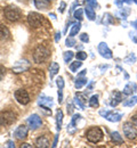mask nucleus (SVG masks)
I'll list each match as a JSON object with an SVG mask.
<instances>
[{
	"label": "nucleus",
	"mask_w": 137,
	"mask_h": 148,
	"mask_svg": "<svg viewBox=\"0 0 137 148\" xmlns=\"http://www.w3.org/2000/svg\"><path fill=\"white\" fill-rule=\"evenodd\" d=\"M28 132H29V130L25 125H20V127H17V129L14 131V136H15V138L23 140V139H25L28 137Z\"/></svg>",
	"instance_id": "nucleus-10"
},
{
	"label": "nucleus",
	"mask_w": 137,
	"mask_h": 148,
	"mask_svg": "<svg viewBox=\"0 0 137 148\" xmlns=\"http://www.w3.org/2000/svg\"><path fill=\"white\" fill-rule=\"evenodd\" d=\"M98 53L101 54V56L103 57V58H105V59H111L112 58V51H111V49L107 47V45L105 43V42H101L99 45H98Z\"/></svg>",
	"instance_id": "nucleus-9"
},
{
	"label": "nucleus",
	"mask_w": 137,
	"mask_h": 148,
	"mask_svg": "<svg viewBox=\"0 0 137 148\" xmlns=\"http://www.w3.org/2000/svg\"><path fill=\"white\" fill-rule=\"evenodd\" d=\"M87 82H88V80H87L86 77L80 76V77L77 79V81H76V83H74V87H76L77 89H81L85 84H87Z\"/></svg>",
	"instance_id": "nucleus-24"
},
{
	"label": "nucleus",
	"mask_w": 137,
	"mask_h": 148,
	"mask_svg": "<svg viewBox=\"0 0 137 148\" xmlns=\"http://www.w3.org/2000/svg\"><path fill=\"white\" fill-rule=\"evenodd\" d=\"M122 101V93L119 91H114L111 96V100H110V105L112 107L118 106V104H120Z\"/></svg>",
	"instance_id": "nucleus-15"
},
{
	"label": "nucleus",
	"mask_w": 137,
	"mask_h": 148,
	"mask_svg": "<svg viewBox=\"0 0 137 148\" xmlns=\"http://www.w3.org/2000/svg\"><path fill=\"white\" fill-rule=\"evenodd\" d=\"M49 16H50V17H52L53 19H56V16H55L54 14H49Z\"/></svg>",
	"instance_id": "nucleus-53"
},
{
	"label": "nucleus",
	"mask_w": 137,
	"mask_h": 148,
	"mask_svg": "<svg viewBox=\"0 0 137 148\" xmlns=\"http://www.w3.org/2000/svg\"><path fill=\"white\" fill-rule=\"evenodd\" d=\"M81 66H82V63H81V60L77 59V62H73V63H71V65H70V70H71V72H72V73H76V72L78 71V69H80Z\"/></svg>",
	"instance_id": "nucleus-26"
},
{
	"label": "nucleus",
	"mask_w": 137,
	"mask_h": 148,
	"mask_svg": "<svg viewBox=\"0 0 137 148\" xmlns=\"http://www.w3.org/2000/svg\"><path fill=\"white\" fill-rule=\"evenodd\" d=\"M56 84H57L59 90H63V88H64V80H63L62 76H59V79L56 80Z\"/></svg>",
	"instance_id": "nucleus-35"
},
{
	"label": "nucleus",
	"mask_w": 137,
	"mask_h": 148,
	"mask_svg": "<svg viewBox=\"0 0 137 148\" xmlns=\"http://www.w3.org/2000/svg\"><path fill=\"white\" fill-rule=\"evenodd\" d=\"M123 73H125V76H126V79H127V80H128V79H129V75H128V74L126 73V72H125V71H123Z\"/></svg>",
	"instance_id": "nucleus-54"
},
{
	"label": "nucleus",
	"mask_w": 137,
	"mask_h": 148,
	"mask_svg": "<svg viewBox=\"0 0 137 148\" xmlns=\"http://www.w3.org/2000/svg\"><path fill=\"white\" fill-rule=\"evenodd\" d=\"M136 90H137L136 84L134 82H128L127 86L123 88V93L127 95V96H129V95H133L134 92H136Z\"/></svg>",
	"instance_id": "nucleus-16"
},
{
	"label": "nucleus",
	"mask_w": 137,
	"mask_h": 148,
	"mask_svg": "<svg viewBox=\"0 0 137 148\" xmlns=\"http://www.w3.org/2000/svg\"><path fill=\"white\" fill-rule=\"evenodd\" d=\"M85 13H86V15H87V18L89 19V21H94L95 17H96V14H95V10H94V8L93 7H90L89 5L85 8Z\"/></svg>",
	"instance_id": "nucleus-20"
},
{
	"label": "nucleus",
	"mask_w": 137,
	"mask_h": 148,
	"mask_svg": "<svg viewBox=\"0 0 137 148\" xmlns=\"http://www.w3.org/2000/svg\"><path fill=\"white\" fill-rule=\"evenodd\" d=\"M30 67H31V64L29 63V60H26V59H21V60H17V62L14 64V66H13V72L16 74L23 73V72H26Z\"/></svg>",
	"instance_id": "nucleus-5"
},
{
	"label": "nucleus",
	"mask_w": 137,
	"mask_h": 148,
	"mask_svg": "<svg viewBox=\"0 0 137 148\" xmlns=\"http://www.w3.org/2000/svg\"><path fill=\"white\" fill-rule=\"evenodd\" d=\"M67 113L72 114L73 113V105L72 104H67Z\"/></svg>",
	"instance_id": "nucleus-45"
},
{
	"label": "nucleus",
	"mask_w": 137,
	"mask_h": 148,
	"mask_svg": "<svg viewBox=\"0 0 137 148\" xmlns=\"http://www.w3.org/2000/svg\"><path fill=\"white\" fill-rule=\"evenodd\" d=\"M76 45V40L73 39V37H69L65 40V46L66 47H74Z\"/></svg>",
	"instance_id": "nucleus-33"
},
{
	"label": "nucleus",
	"mask_w": 137,
	"mask_h": 148,
	"mask_svg": "<svg viewBox=\"0 0 137 148\" xmlns=\"http://www.w3.org/2000/svg\"><path fill=\"white\" fill-rule=\"evenodd\" d=\"M23 147H28V148H31V146H30V145H29V144H23V145H22V148Z\"/></svg>",
	"instance_id": "nucleus-51"
},
{
	"label": "nucleus",
	"mask_w": 137,
	"mask_h": 148,
	"mask_svg": "<svg viewBox=\"0 0 137 148\" xmlns=\"http://www.w3.org/2000/svg\"><path fill=\"white\" fill-rule=\"evenodd\" d=\"M37 146H38V147H41V148L49 147V140H48L46 137L41 136V137H39V138L37 139Z\"/></svg>",
	"instance_id": "nucleus-21"
},
{
	"label": "nucleus",
	"mask_w": 137,
	"mask_h": 148,
	"mask_svg": "<svg viewBox=\"0 0 137 148\" xmlns=\"http://www.w3.org/2000/svg\"><path fill=\"white\" fill-rule=\"evenodd\" d=\"M28 22L30 26H32L33 29H38L42 24V16L38 13H30L28 15Z\"/></svg>",
	"instance_id": "nucleus-6"
},
{
	"label": "nucleus",
	"mask_w": 137,
	"mask_h": 148,
	"mask_svg": "<svg viewBox=\"0 0 137 148\" xmlns=\"http://www.w3.org/2000/svg\"><path fill=\"white\" fill-rule=\"evenodd\" d=\"M15 115L13 113H5V115L2 117H0V122L1 124H5V125H8V124H12L13 122H15Z\"/></svg>",
	"instance_id": "nucleus-14"
},
{
	"label": "nucleus",
	"mask_w": 137,
	"mask_h": 148,
	"mask_svg": "<svg viewBox=\"0 0 137 148\" xmlns=\"http://www.w3.org/2000/svg\"><path fill=\"white\" fill-rule=\"evenodd\" d=\"M133 26H134V27L137 30V19L135 21V22H133Z\"/></svg>",
	"instance_id": "nucleus-52"
},
{
	"label": "nucleus",
	"mask_w": 137,
	"mask_h": 148,
	"mask_svg": "<svg viewBox=\"0 0 137 148\" xmlns=\"http://www.w3.org/2000/svg\"><path fill=\"white\" fill-rule=\"evenodd\" d=\"M62 101H63V90L59 89V103L62 104Z\"/></svg>",
	"instance_id": "nucleus-44"
},
{
	"label": "nucleus",
	"mask_w": 137,
	"mask_h": 148,
	"mask_svg": "<svg viewBox=\"0 0 137 148\" xmlns=\"http://www.w3.org/2000/svg\"><path fill=\"white\" fill-rule=\"evenodd\" d=\"M83 10L81 9V8H78L74 13H73V17L76 19H78V21H82V18H83Z\"/></svg>",
	"instance_id": "nucleus-31"
},
{
	"label": "nucleus",
	"mask_w": 137,
	"mask_h": 148,
	"mask_svg": "<svg viewBox=\"0 0 137 148\" xmlns=\"http://www.w3.org/2000/svg\"><path fill=\"white\" fill-rule=\"evenodd\" d=\"M26 122H28L30 129H32V130H37L38 128H40L41 124H42L41 117H40L39 115H37V114H32L31 116H29L28 120H26Z\"/></svg>",
	"instance_id": "nucleus-8"
},
{
	"label": "nucleus",
	"mask_w": 137,
	"mask_h": 148,
	"mask_svg": "<svg viewBox=\"0 0 137 148\" xmlns=\"http://www.w3.org/2000/svg\"><path fill=\"white\" fill-rule=\"evenodd\" d=\"M62 123H63V112L59 110L56 113V129L57 131H61L62 129Z\"/></svg>",
	"instance_id": "nucleus-23"
},
{
	"label": "nucleus",
	"mask_w": 137,
	"mask_h": 148,
	"mask_svg": "<svg viewBox=\"0 0 137 148\" xmlns=\"http://www.w3.org/2000/svg\"><path fill=\"white\" fill-rule=\"evenodd\" d=\"M80 40H81L82 42L87 43V42H89V37H88L87 33H81V34H80Z\"/></svg>",
	"instance_id": "nucleus-38"
},
{
	"label": "nucleus",
	"mask_w": 137,
	"mask_h": 148,
	"mask_svg": "<svg viewBox=\"0 0 137 148\" xmlns=\"http://www.w3.org/2000/svg\"><path fill=\"white\" fill-rule=\"evenodd\" d=\"M7 147H9V148L15 147V144H14V141H13V140H8V141H7Z\"/></svg>",
	"instance_id": "nucleus-46"
},
{
	"label": "nucleus",
	"mask_w": 137,
	"mask_h": 148,
	"mask_svg": "<svg viewBox=\"0 0 137 148\" xmlns=\"http://www.w3.org/2000/svg\"><path fill=\"white\" fill-rule=\"evenodd\" d=\"M5 17L10 22H17L21 18V10L15 6H8L5 8Z\"/></svg>",
	"instance_id": "nucleus-3"
},
{
	"label": "nucleus",
	"mask_w": 137,
	"mask_h": 148,
	"mask_svg": "<svg viewBox=\"0 0 137 148\" xmlns=\"http://www.w3.org/2000/svg\"><path fill=\"white\" fill-rule=\"evenodd\" d=\"M122 116H123V114L120 113V112L109 111L107 112V114L105 115V119H106L107 121H110V122H119V121L122 119Z\"/></svg>",
	"instance_id": "nucleus-11"
},
{
	"label": "nucleus",
	"mask_w": 137,
	"mask_h": 148,
	"mask_svg": "<svg viewBox=\"0 0 137 148\" xmlns=\"http://www.w3.org/2000/svg\"><path fill=\"white\" fill-rule=\"evenodd\" d=\"M133 123H134L135 127H137V115H135V116L133 117Z\"/></svg>",
	"instance_id": "nucleus-48"
},
{
	"label": "nucleus",
	"mask_w": 137,
	"mask_h": 148,
	"mask_svg": "<svg viewBox=\"0 0 137 148\" xmlns=\"http://www.w3.org/2000/svg\"><path fill=\"white\" fill-rule=\"evenodd\" d=\"M65 7H66V3H65L64 1H62V2H61V6H59V13H64V10H65Z\"/></svg>",
	"instance_id": "nucleus-42"
},
{
	"label": "nucleus",
	"mask_w": 137,
	"mask_h": 148,
	"mask_svg": "<svg viewBox=\"0 0 137 148\" xmlns=\"http://www.w3.org/2000/svg\"><path fill=\"white\" fill-rule=\"evenodd\" d=\"M49 55H50L49 49H48L47 47L40 45V46H38V47L36 48V50H34V53H33V59H34L36 63L41 64V63H43V62L49 57Z\"/></svg>",
	"instance_id": "nucleus-1"
},
{
	"label": "nucleus",
	"mask_w": 137,
	"mask_h": 148,
	"mask_svg": "<svg viewBox=\"0 0 137 148\" xmlns=\"http://www.w3.org/2000/svg\"><path fill=\"white\" fill-rule=\"evenodd\" d=\"M15 99L17 100V103H20L22 105H26L30 103V96L28 91L24 89H19L15 91Z\"/></svg>",
	"instance_id": "nucleus-7"
},
{
	"label": "nucleus",
	"mask_w": 137,
	"mask_h": 148,
	"mask_svg": "<svg viewBox=\"0 0 137 148\" xmlns=\"http://www.w3.org/2000/svg\"><path fill=\"white\" fill-rule=\"evenodd\" d=\"M134 0H116V3H117L118 6H120L121 3H123V2H127V3H131Z\"/></svg>",
	"instance_id": "nucleus-41"
},
{
	"label": "nucleus",
	"mask_w": 137,
	"mask_h": 148,
	"mask_svg": "<svg viewBox=\"0 0 137 148\" xmlns=\"http://www.w3.org/2000/svg\"><path fill=\"white\" fill-rule=\"evenodd\" d=\"M103 136H104L103 131H102L101 128H98V127L90 128V129L86 132V137H87L88 141H90V143H93V144L99 143V141L103 139Z\"/></svg>",
	"instance_id": "nucleus-2"
},
{
	"label": "nucleus",
	"mask_w": 137,
	"mask_h": 148,
	"mask_svg": "<svg viewBox=\"0 0 137 148\" xmlns=\"http://www.w3.org/2000/svg\"><path fill=\"white\" fill-rule=\"evenodd\" d=\"M89 106L90 107H94V108H97L98 106H99L97 95H94V96L90 97V99H89Z\"/></svg>",
	"instance_id": "nucleus-27"
},
{
	"label": "nucleus",
	"mask_w": 137,
	"mask_h": 148,
	"mask_svg": "<svg viewBox=\"0 0 137 148\" xmlns=\"http://www.w3.org/2000/svg\"><path fill=\"white\" fill-rule=\"evenodd\" d=\"M86 1H87V5H89L90 7H93V8L97 7V1L96 0H86Z\"/></svg>",
	"instance_id": "nucleus-39"
},
{
	"label": "nucleus",
	"mask_w": 137,
	"mask_h": 148,
	"mask_svg": "<svg viewBox=\"0 0 137 148\" xmlns=\"http://www.w3.org/2000/svg\"><path fill=\"white\" fill-rule=\"evenodd\" d=\"M74 103H76V105H78L79 107H80V110H85V104L79 99L77 96L74 97Z\"/></svg>",
	"instance_id": "nucleus-37"
},
{
	"label": "nucleus",
	"mask_w": 137,
	"mask_h": 148,
	"mask_svg": "<svg viewBox=\"0 0 137 148\" xmlns=\"http://www.w3.org/2000/svg\"><path fill=\"white\" fill-rule=\"evenodd\" d=\"M80 29H81V24H80V23H74V24L72 25V29H71L69 36H70V37H74V36H77L78 32L80 31Z\"/></svg>",
	"instance_id": "nucleus-25"
},
{
	"label": "nucleus",
	"mask_w": 137,
	"mask_h": 148,
	"mask_svg": "<svg viewBox=\"0 0 137 148\" xmlns=\"http://www.w3.org/2000/svg\"><path fill=\"white\" fill-rule=\"evenodd\" d=\"M10 36L9 33V30L3 26V25H0V40H7Z\"/></svg>",
	"instance_id": "nucleus-22"
},
{
	"label": "nucleus",
	"mask_w": 137,
	"mask_h": 148,
	"mask_svg": "<svg viewBox=\"0 0 137 148\" xmlns=\"http://www.w3.org/2000/svg\"><path fill=\"white\" fill-rule=\"evenodd\" d=\"M34 6L38 9H47L50 6L49 0H34Z\"/></svg>",
	"instance_id": "nucleus-17"
},
{
	"label": "nucleus",
	"mask_w": 137,
	"mask_h": 148,
	"mask_svg": "<svg viewBox=\"0 0 137 148\" xmlns=\"http://www.w3.org/2000/svg\"><path fill=\"white\" fill-rule=\"evenodd\" d=\"M136 104H137V96H134V97L127 99V100L123 103V106H126V107H131V106H134V105H136Z\"/></svg>",
	"instance_id": "nucleus-29"
},
{
	"label": "nucleus",
	"mask_w": 137,
	"mask_h": 148,
	"mask_svg": "<svg viewBox=\"0 0 137 148\" xmlns=\"http://www.w3.org/2000/svg\"><path fill=\"white\" fill-rule=\"evenodd\" d=\"M134 1H135V2H136V3H137V0H134Z\"/></svg>",
	"instance_id": "nucleus-55"
},
{
	"label": "nucleus",
	"mask_w": 137,
	"mask_h": 148,
	"mask_svg": "<svg viewBox=\"0 0 137 148\" xmlns=\"http://www.w3.org/2000/svg\"><path fill=\"white\" fill-rule=\"evenodd\" d=\"M129 14H130V8H128V7H123V6H120L119 12H118V15H119L121 18L126 19Z\"/></svg>",
	"instance_id": "nucleus-19"
},
{
	"label": "nucleus",
	"mask_w": 137,
	"mask_h": 148,
	"mask_svg": "<svg viewBox=\"0 0 137 148\" xmlns=\"http://www.w3.org/2000/svg\"><path fill=\"white\" fill-rule=\"evenodd\" d=\"M5 74H6V70H5V67L0 65V81H1L2 79H3V76H5Z\"/></svg>",
	"instance_id": "nucleus-40"
},
{
	"label": "nucleus",
	"mask_w": 137,
	"mask_h": 148,
	"mask_svg": "<svg viewBox=\"0 0 137 148\" xmlns=\"http://www.w3.org/2000/svg\"><path fill=\"white\" fill-rule=\"evenodd\" d=\"M38 104H39L41 107H46V108H50L53 107L54 105V101H53V98L52 97H46V96H41L40 99L38 100Z\"/></svg>",
	"instance_id": "nucleus-12"
},
{
	"label": "nucleus",
	"mask_w": 137,
	"mask_h": 148,
	"mask_svg": "<svg viewBox=\"0 0 137 148\" xmlns=\"http://www.w3.org/2000/svg\"><path fill=\"white\" fill-rule=\"evenodd\" d=\"M92 89H93V82L89 83V86H88V88H87V91H92Z\"/></svg>",
	"instance_id": "nucleus-49"
},
{
	"label": "nucleus",
	"mask_w": 137,
	"mask_h": 148,
	"mask_svg": "<svg viewBox=\"0 0 137 148\" xmlns=\"http://www.w3.org/2000/svg\"><path fill=\"white\" fill-rule=\"evenodd\" d=\"M111 138H112V140H113L114 143H117V144H122V143H123L122 137L119 134V132H117V131H114V132L111 133Z\"/></svg>",
	"instance_id": "nucleus-28"
},
{
	"label": "nucleus",
	"mask_w": 137,
	"mask_h": 148,
	"mask_svg": "<svg viewBox=\"0 0 137 148\" xmlns=\"http://www.w3.org/2000/svg\"><path fill=\"white\" fill-rule=\"evenodd\" d=\"M129 37H130V39H131L135 43H137V34L133 33V32H129Z\"/></svg>",
	"instance_id": "nucleus-43"
},
{
	"label": "nucleus",
	"mask_w": 137,
	"mask_h": 148,
	"mask_svg": "<svg viewBox=\"0 0 137 148\" xmlns=\"http://www.w3.org/2000/svg\"><path fill=\"white\" fill-rule=\"evenodd\" d=\"M104 24L105 25H107V24H111V23H113V17L110 15V14H105L104 15Z\"/></svg>",
	"instance_id": "nucleus-34"
},
{
	"label": "nucleus",
	"mask_w": 137,
	"mask_h": 148,
	"mask_svg": "<svg viewBox=\"0 0 137 148\" xmlns=\"http://www.w3.org/2000/svg\"><path fill=\"white\" fill-rule=\"evenodd\" d=\"M59 65L56 62H53L50 64V66H49V76H50V79H53L56 74L59 73Z\"/></svg>",
	"instance_id": "nucleus-18"
},
{
	"label": "nucleus",
	"mask_w": 137,
	"mask_h": 148,
	"mask_svg": "<svg viewBox=\"0 0 137 148\" xmlns=\"http://www.w3.org/2000/svg\"><path fill=\"white\" fill-rule=\"evenodd\" d=\"M80 119H81V115H79V114H74V115L72 116L71 123L67 125V132H69V133L73 134V133L77 131V122H78Z\"/></svg>",
	"instance_id": "nucleus-13"
},
{
	"label": "nucleus",
	"mask_w": 137,
	"mask_h": 148,
	"mask_svg": "<svg viewBox=\"0 0 137 148\" xmlns=\"http://www.w3.org/2000/svg\"><path fill=\"white\" fill-rule=\"evenodd\" d=\"M57 138H59V136L56 134V136H55V140H54V145H53V147H56V145H57Z\"/></svg>",
	"instance_id": "nucleus-50"
},
{
	"label": "nucleus",
	"mask_w": 137,
	"mask_h": 148,
	"mask_svg": "<svg viewBox=\"0 0 137 148\" xmlns=\"http://www.w3.org/2000/svg\"><path fill=\"white\" fill-rule=\"evenodd\" d=\"M76 56H77V59H79V60H85V59L87 58V53H85V51H79Z\"/></svg>",
	"instance_id": "nucleus-36"
},
{
	"label": "nucleus",
	"mask_w": 137,
	"mask_h": 148,
	"mask_svg": "<svg viewBox=\"0 0 137 148\" xmlns=\"http://www.w3.org/2000/svg\"><path fill=\"white\" fill-rule=\"evenodd\" d=\"M122 130H123L125 136H126L128 139L134 140V139H136L137 138V131H136L135 125H134V123L126 122V123L123 124V127H122Z\"/></svg>",
	"instance_id": "nucleus-4"
},
{
	"label": "nucleus",
	"mask_w": 137,
	"mask_h": 148,
	"mask_svg": "<svg viewBox=\"0 0 137 148\" xmlns=\"http://www.w3.org/2000/svg\"><path fill=\"white\" fill-rule=\"evenodd\" d=\"M73 56H74V54H73L72 51H65V53L63 54V58H64V62H65V63H70V62L72 60Z\"/></svg>",
	"instance_id": "nucleus-30"
},
{
	"label": "nucleus",
	"mask_w": 137,
	"mask_h": 148,
	"mask_svg": "<svg viewBox=\"0 0 137 148\" xmlns=\"http://www.w3.org/2000/svg\"><path fill=\"white\" fill-rule=\"evenodd\" d=\"M135 62H136V56L134 53H131L127 58H125V63H127V64H134Z\"/></svg>",
	"instance_id": "nucleus-32"
},
{
	"label": "nucleus",
	"mask_w": 137,
	"mask_h": 148,
	"mask_svg": "<svg viewBox=\"0 0 137 148\" xmlns=\"http://www.w3.org/2000/svg\"><path fill=\"white\" fill-rule=\"evenodd\" d=\"M55 36H56V37H55V41H56V42H59V39H61V32H57Z\"/></svg>",
	"instance_id": "nucleus-47"
}]
</instances>
